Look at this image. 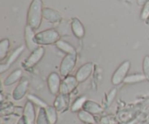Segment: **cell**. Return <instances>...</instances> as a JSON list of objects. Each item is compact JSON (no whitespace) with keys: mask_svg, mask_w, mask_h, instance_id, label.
<instances>
[{"mask_svg":"<svg viewBox=\"0 0 149 124\" xmlns=\"http://www.w3.org/2000/svg\"><path fill=\"white\" fill-rule=\"evenodd\" d=\"M100 124H117V121L113 116H106L102 118Z\"/></svg>","mask_w":149,"mask_h":124,"instance_id":"cell-28","label":"cell"},{"mask_svg":"<svg viewBox=\"0 0 149 124\" xmlns=\"http://www.w3.org/2000/svg\"><path fill=\"white\" fill-rule=\"evenodd\" d=\"M61 82L62 81L61 80V77L57 73L52 72L48 76L47 84L50 94L53 95H58L59 94Z\"/></svg>","mask_w":149,"mask_h":124,"instance_id":"cell-7","label":"cell"},{"mask_svg":"<svg viewBox=\"0 0 149 124\" xmlns=\"http://www.w3.org/2000/svg\"><path fill=\"white\" fill-rule=\"evenodd\" d=\"M146 80V78L143 73H135L128 75L124 81V83L127 84H134L143 82Z\"/></svg>","mask_w":149,"mask_h":124,"instance_id":"cell-20","label":"cell"},{"mask_svg":"<svg viewBox=\"0 0 149 124\" xmlns=\"http://www.w3.org/2000/svg\"><path fill=\"white\" fill-rule=\"evenodd\" d=\"M45 49L43 46H39L34 51L31 52V55L25 60L24 62L22 64L23 68L26 70L33 68L34 65H36L42 60L45 55Z\"/></svg>","mask_w":149,"mask_h":124,"instance_id":"cell-4","label":"cell"},{"mask_svg":"<svg viewBox=\"0 0 149 124\" xmlns=\"http://www.w3.org/2000/svg\"><path fill=\"white\" fill-rule=\"evenodd\" d=\"M43 18L50 23H58L61 20V15L58 11L49 7L43 9Z\"/></svg>","mask_w":149,"mask_h":124,"instance_id":"cell-15","label":"cell"},{"mask_svg":"<svg viewBox=\"0 0 149 124\" xmlns=\"http://www.w3.org/2000/svg\"><path fill=\"white\" fill-rule=\"evenodd\" d=\"M146 23L148 26H149V17H148V19H147L146 20Z\"/></svg>","mask_w":149,"mask_h":124,"instance_id":"cell-32","label":"cell"},{"mask_svg":"<svg viewBox=\"0 0 149 124\" xmlns=\"http://www.w3.org/2000/svg\"><path fill=\"white\" fill-rule=\"evenodd\" d=\"M29 87V82L28 80H22L19 82L13 91V98L15 101L21 100L27 93Z\"/></svg>","mask_w":149,"mask_h":124,"instance_id":"cell-12","label":"cell"},{"mask_svg":"<svg viewBox=\"0 0 149 124\" xmlns=\"http://www.w3.org/2000/svg\"><path fill=\"white\" fill-rule=\"evenodd\" d=\"M77 116L80 121L82 122L84 124H97L94 115L84 110H80L79 113H77Z\"/></svg>","mask_w":149,"mask_h":124,"instance_id":"cell-19","label":"cell"},{"mask_svg":"<svg viewBox=\"0 0 149 124\" xmlns=\"http://www.w3.org/2000/svg\"><path fill=\"white\" fill-rule=\"evenodd\" d=\"M83 110L93 115H98L103 112V107L100 105L93 100H87L83 107Z\"/></svg>","mask_w":149,"mask_h":124,"instance_id":"cell-16","label":"cell"},{"mask_svg":"<svg viewBox=\"0 0 149 124\" xmlns=\"http://www.w3.org/2000/svg\"><path fill=\"white\" fill-rule=\"evenodd\" d=\"M47 117L50 124H56L58 122V113L54 106L48 105L45 108Z\"/></svg>","mask_w":149,"mask_h":124,"instance_id":"cell-21","label":"cell"},{"mask_svg":"<svg viewBox=\"0 0 149 124\" xmlns=\"http://www.w3.org/2000/svg\"><path fill=\"white\" fill-rule=\"evenodd\" d=\"M55 46L60 51L65 53L66 55H77V51H76L75 48L71 44L65 41L60 39L55 44Z\"/></svg>","mask_w":149,"mask_h":124,"instance_id":"cell-18","label":"cell"},{"mask_svg":"<svg viewBox=\"0 0 149 124\" xmlns=\"http://www.w3.org/2000/svg\"><path fill=\"white\" fill-rule=\"evenodd\" d=\"M16 124H27V122H26L25 118L22 116L21 117L17 120V122L16 123Z\"/></svg>","mask_w":149,"mask_h":124,"instance_id":"cell-31","label":"cell"},{"mask_svg":"<svg viewBox=\"0 0 149 124\" xmlns=\"http://www.w3.org/2000/svg\"><path fill=\"white\" fill-rule=\"evenodd\" d=\"M10 49V41L8 39H4L0 42V60H3L7 57Z\"/></svg>","mask_w":149,"mask_h":124,"instance_id":"cell-24","label":"cell"},{"mask_svg":"<svg viewBox=\"0 0 149 124\" xmlns=\"http://www.w3.org/2000/svg\"><path fill=\"white\" fill-rule=\"evenodd\" d=\"M42 0H32L27 12V25L33 30H37L42 24L43 18Z\"/></svg>","mask_w":149,"mask_h":124,"instance_id":"cell-1","label":"cell"},{"mask_svg":"<svg viewBox=\"0 0 149 124\" xmlns=\"http://www.w3.org/2000/svg\"><path fill=\"white\" fill-rule=\"evenodd\" d=\"M27 99L29 101H30L31 103H33L34 105L37 106L39 108H45L48 106L47 103L45 101H44L42 99L39 98L37 96L34 95V94H30L27 96Z\"/></svg>","mask_w":149,"mask_h":124,"instance_id":"cell-23","label":"cell"},{"mask_svg":"<svg viewBox=\"0 0 149 124\" xmlns=\"http://www.w3.org/2000/svg\"><path fill=\"white\" fill-rule=\"evenodd\" d=\"M94 69V65L93 62H89L81 65L76 73L75 77L79 83H81L88 79L91 74L93 73Z\"/></svg>","mask_w":149,"mask_h":124,"instance_id":"cell-8","label":"cell"},{"mask_svg":"<svg viewBox=\"0 0 149 124\" xmlns=\"http://www.w3.org/2000/svg\"><path fill=\"white\" fill-rule=\"evenodd\" d=\"M87 100V99L86 98V97H84V96L79 97L78 98H77L74 100V102L72 103V105H71V111L72 112V113H79L80 110H83L84 105Z\"/></svg>","mask_w":149,"mask_h":124,"instance_id":"cell-22","label":"cell"},{"mask_svg":"<svg viewBox=\"0 0 149 124\" xmlns=\"http://www.w3.org/2000/svg\"><path fill=\"white\" fill-rule=\"evenodd\" d=\"M23 116L26 119L27 124H36V117L34 105L28 100L25 104L23 110Z\"/></svg>","mask_w":149,"mask_h":124,"instance_id":"cell-11","label":"cell"},{"mask_svg":"<svg viewBox=\"0 0 149 124\" xmlns=\"http://www.w3.org/2000/svg\"><path fill=\"white\" fill-rule=\"evenodd\" d=\"M71 28L72 33L78 39H82L85 35V29L81 22L77 17H74L71 20Z\"/></svg>","mask_w":149,"mask_h":124,"instance_id":"cell-14","label":"cell"},{"mask_svg":"<svg viewBox=\"0 0 149 124\" xmlns=\"http://www.w3.org/2000/svg\"><path fill=\"white\" fill-rule=\"evenodd\" d=\"M78 83V81L74 76H68L65 77L61 82L60 93L68 95L77 88Z\"/></svg>","mask_w":149,"mask_h":124,"instance_id":"cell-6","label":"cell"},{"mask_svg":"<svg viewBox=\"0 0 149 124\" xmlns=\"http://www.w3.org/2000/svg\"><path fill=\"white\" fill-rule=\"evenodd\" d=\"M23 51H24V46H20L17 48H16L13 51V53L7 58V61L4 63H2L0 65V74L4 73L5 71H7L10 68V66L18 59L19 57L21 55L22 52Z\"/></svg>","mask_w":149,"mask_h":124,"instance_id":"cell-10","label":"cell"},{"mask_svg":"<svg viewBox=\"0 0 149 124\" xmlns=\"http://www.w3.org/2000/svg\"><path fill=\"white\" fill-rule=\"evenodd\" d=\"M60 34L55 29H47L35 35V40L39 45H50L60 40Z\"/></svg>","mask_w":149,"mask_h":124,"instance_id":"cell-2","label":"cell"},{"mask_svg":"<svg viewBox=\"0 0 149 124\" xmlns=\"http://www.w3.org/2000/svg\"><path fill=\"white\" fill-rule=\"evenodd\" d=\"M35 35L36 34L34 33V30L31 26L27 25L25 27L24 38L26 46L31 52L39 47V44L36 43V40H35Z\"/></svg>","mask_w":149,"mask_h":124,"instance_id":"cell-9","label":"cell"},{"mask_svg":"<svg viewBox=\"0 0 149 124\" xmlns=\"http://www.w3.org/2000/svg\"><path fill=\"white\" fill-rule=\"evenodd\" d=\"M36 124H50L47 117L45 108H39L36 117Z\"/></svg>","mask_w":149,"mask_h":124,"instance_id":"cell-25","label":"cell"},{"mask_svg":"<svg viewBox=\"0 0 149 124\" xmlns=\"http://www.w3.org/2000/svg\"><path fill=\"white\" fill-rule=\"evenodd\" d=\"M22 75H23V71L20 69H16L13 71L11 73L8 75V76L4 79V85L6 87H10V86L13 85L14 84L19 81L21 78Z\"/></svg>","mask_w":149,"mask_h":124,"instance_id":"cell-17","label":"cell"},{"mask_svg":"<svg viewBox=\"0 0 149 124\" xmlns=\"http://www.w3.org/2000/svg\"><path fill=\"white\" fill-rule=\"evenodd\" d=\"M148 1L149 0H137V4H138V6L143 7Z\"/></svg>","mask_w":149,"mask_h":124,"instance_id":"cell-30","label":"cell"},{"mask_svg":"<svg viewBox=\"0 0 149 124\" xmlns=\"http://www.w3.org/2000/svg\"><path fill=\"white\" fill-rule=\"evenodd\" d=\"M69 105V100H68V95L63 94L59 93L56 95L55 100L54 101L53 106L56 109L57 111L59 113H62L66 110Z\"/></svg>","mask_w":149,"mask_h":124,"instance_id":"cell-13","label":"cell"},{"mask_svg":"<svg viewBox=\"0 0 149 124\" xmlns=\"http://www.w3.org/2000/svg\"><path fill=\"white\" fill-rule=\"evenodd\" d=\"M143 73L146 78V81L149 82V56L147 55L143 60Z\"/></svg>","mask_w":149,"mask_h":124,"instance_id":"cell-26","label":"cell"},{"mask_svg":"<svg viewBox=\"0 0 149 124\" xmlns=\"http://www.w3.org/2000/svg\"><path fill=\"white\" fill-rule=\"evenodd\" d=\"M131 67V62L129 60L124 61L116 68L111 77V83L113 85L118 86L124 82Z\"/></svg>","mask_w":149,"mask_h":124,"instance_id":"cell-3","label":"cell"},{"mask_svg":"<svg viewBox=\"0 0 149 124\" xmlns=\"http://www.w3.org/2000/svg\"><path fill=\"white\" fill-rule=\"evenodd\" d=\"M77 63V55H66L60 65V75L63 78L69 76Z\"/></svg>","mask_w":149,"mask_h":124,"instance_id":"cell-5","label":"cell"},{"mask_svg":"<svg viewBox=\"0 0 149 124\" xmlns=\"http://www.w3.org/2000/svg\"><path fill=\"white\" fill-rule=\"evenodd\" d=\"M149 17V1L143 7L142 10H141V15H140V17H141V20H146Z\"/></svg>","mask_w":149,"mask_h":124,"instance_id":"cell-27","label":"cell"},{"mask_svg":"<svg viewBox=\"0 0 149 124\" xmlns=\"http://www.w3.org/2000/svg\"><path fill=\"white\" fill-rule=\"evenodd\" d=\"M116 94H117V90H116V89H113L112 90H111L110 92L109 93V94H108L107 96V105L108 106L111 105V103H113L115 97H116Z\"/></svg>","mask_w":149,"mask_h":124,"instance_id":"cell-29","label":"cell"}]
</instances>
